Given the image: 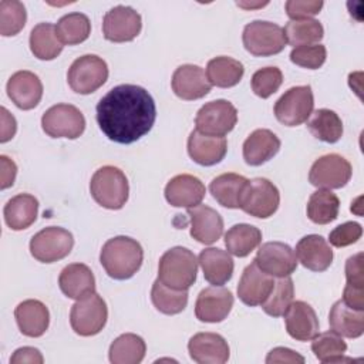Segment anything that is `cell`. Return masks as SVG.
I'll list each match as a JSON object with an SVG mask.
<instances>
[{
  "mask_svg": "<svg viewBox=\"0 0 364 364\" xmlns=\"http://www.w3.org/2000/svg\"><path fill=\"white\" fill-rule=\"evenodd\" d=\"M108 78L107 63L95 55L85 54L73 61L67 73L70 88L77 94H91L105 84Z\"/></svg>",
  "mask_w": 364,
  "mask_h": 364,
  "instance_id": "obj_6",
  "label": "cell"
},
{
  "mask_svg": "<svg viewBox=\"0 0 364 364\" xmlns=\"http://www.w3.org/2000/svg\"><path fill=\"white\" fill-rule=\"evenodd\" d=\"M6 91L16 107L27 111L36 108L41 101L43 84L37 74L23 70L9 78Z\"/></svg>",
  "mask_w": 364,
  "mask_h": 364,
  "instance_id": "obj_19",
  "label": "cell"
},
{
  "mask_svg": "<svg viewBox=\"0 0 364 364\" xmlns=\"http://www.w3.org/2000/svg\"><path fill=\"white\" fill-rule=\"evenodd\" d=\"M256 266L273 277L290 276L297 267L294 250L283 242L263 243L253 260Z\"/></svg>",
  "mask_w": 364,
  "mask_h": 364,
  "instance_id": "obj_15",
  "label": "cell"
},
{
  "mask_svg": "<svg viewBox=\"0 0 364 364\" xmlns=\"http://www.w3.org/2000/svg\"><path fill=\"white\" fill-rule=\"evenodd\" d=\"M38 213V200L30 193L13 196L4 206L3 215L7 226L13 230H23L31 226Z\"/></svg>",
  "mask_w": 364,
  "mask_h": 364,
  "instance_id": "obj_31",
  "label": "cell"
},
{
  "mask_svg": "<svg viewBox=\"0 0 364 364\" xmlns=\"http://www.w3.org/2000/svg\"><path fill=\"white\" fill-rule=\"evenodd\" d=\"M233 307V294L222 286H210L198 294L195 303V316L203 323L223 321Z\"/></svg>",
  "mask_w": 364,
  "mask_h": 364,
  "instance_id": "obj_16",
  "label": "cell"
},
{
  "mask_svg": "<svg viewBox=\"0 0 364 364\" xmlns=\"http://www.w3.org/2000/svg\"><path fill=\"white\" fill-rule=\"evenodd\" d=\"M297 260L309 270L324 272L333 262V250L320 235L303 236L296 245Z\"/></svg>",
  "mask_w": 364,
  "mask_h": 364,
  "instance_id": "obj_25",
  "label": "cell"
},
{
  "mask_svg": "<svg viewBox=\"0 0 364 364\" xmlns=\"http://www.w3.org/2000/svg\"><path fill=\"white\" fill-rule=\"evenodd\" d=\"M191 358L199 364H223L229 360L228 341L218 333H196L188 343Z\"/></svg>",
  "mask_w": 364,
  "mask_h": 364,
  "instance_id": "obj_20",
  "label": "cell"
},
{
  "mask_svg": "<svg viewBox=\"0 0 364 364\" xmlns=\"http://www.w3.org/2000/svg\"><path fill=\"white\" fill-rule=\"evenodd\" d=\"M206 193L203 182L189 173H181L169 179L165 186V199L175 208H195L200 205Z\"/></svg>",
  "mask_w": 364,
  "mask_h": 364,
  "instance_id": "obj_18",
  "label": "cell"
},
{
  "mask_svg": "<svg viewBox=\"0 0 364 364\" xmlns=\"http://www.w3.org/2000/svg\"><path fill=\"white\" fill-rule=\"evenodd\" d=\"M280 145V139L270 129H255L243 142V159L250 166H260L279 152Z\"/></svg>",
  "mask_w": 364,
  "mask_h": 364,
  "instance_id": "obj_26",
  "label": "cell"
},
{
  "mask_svg": "<svg viewBox=\"0 0 364 364\" xmlns=\"http://www.w3.org/2000/svg\"><path fill=\"white\" fill-rule=\"evenodd\" d=\"M294 299V284L290 276L279 277L267 299L260 304L263 311L272 317H280L286 313Z\"/></svg>",
  "mask_w": 364,
  "mask_h": 364,
  "instance_id": "obj_44",
  "label": "cell"
},
{
  "mask_svg": "<svg viewBox=\"0 0 364 364\" xmlns=\"http://www.w3.org/2000/svg\"><path fill=\"white\" fill-rule=\"evenodd\" d=\"M245 73L243 64L232 57L219 55L208 61L206 77L210 85L219 88H230L239 84Z\"/></svg>",
  "mask_w": 364,
  "mask_h": 364,
  "instance_id": "obj_35",
  "label": "cell"
},
{
  "mask_svg": "<svg viewBox=\"0 0 364 364\" xmlns=\"http://www.w3.org/2000/svg\"><path fill=\"white\" fill-rule=\"evenodd\" d=\"M1 135H0V142H7L10 141L16 131H17V122L16 118L4 108L1 107Z\"/></svg>",
  "mask_w": 364,
  "mask_h": 364,
  "instance_id": "obj_53",
  "label": "cell"
},
{
  "mask_svg": "<svg viewBox=\"0 0 364 364\" xmlns=\"http://www.w3.org/2000/svg\"><path fill=\"white\" fill-rule=\"evenodd\" d=\"M249 179L239 173H222L212 179L209 191L216 202L229 209H239L240 198Z\"/></svg>",
  "mask_w": 364,
  "mask_h": 364,
  "instance_id": "obj_33",
  "label": "cell"
},
{
  "mask_svg": "<svg viewBox=\"0 0 364 364\" xmlns=\"http://www.w3.org/2000/svg\"><path fill=\"white\" fill-rule=\"evenodd\" d=\"M0 168H1L0 188L7 189V188L13 186V183H14V179H16V175H17V165L9 156L1 155L0 156Z\"/></svg>",
  "mask_w": 364,
  "mask_h": 364,
  "instance_id": "obj_52",
  "label": "cell"
},
{
  "mask_svg": "<svg viewBox=\"0 0 364 364\" xmlns=\"http://www.w3.org/2000/svg\"><path fill=\"white\" fill-rule=\"evenodd\" d=\"M361 235H363V228L360 223L346 222L343 225H338L330 232L328 240H330V245H333L334 247H346L355 243L361 237Z\"/></svg>",
  "mask_w": 364,
  "mask_h": 364,
  "instance_id": "obj_48",
  "label": "cell"
},
{
  "mask_svg": "<svg viewBox=\"0 0 364 364\" xmlns=\"http://www.w3.org/2000/svg\"><path fill=\"white\" fill-rule=\"evenodd\" d=\"M327 57V50L323 44H310L294 47L290 53V61L299 67L317 70L320 68Z\"/></svg>",
  "mask_w": 364,
  "mask_h": 364,
  "instance_id": "obj_47",
  "label": "cell"
},
{
  "mask_svg": "<svg viewBox=\"0 0 364 364\" xmlns=\"http://www.w3.org/2000/svg\"><path fill=\"white\" fill-rule=\"evenodd\" d=\"M108 309L104 299L95 291L77 300L70 311V324L74 333L82 337L98 334L107 323Z\"/></svg>",
  "mask_w": 364,
  "mask_h": 364,
  "instance_id": "obj_7",
  "label": "cell"
},
{
  "mask_svg": "<svg viewBox=\"0 0 364 364\" xmlns=\"http://www.w3.org/2000/svg\"><path fill=\"white\" fill-rule=\"evenodd\" d=\"M142 28L141 14L129 6H115L102 18V34L112 43L132 41Z\"/></svg>",
  "mask_w": 364,
  "mask_h": 364,
  "instance_id": "obj_14",
  "label": "cell"
},
{
  "mask_svg": "<svg viewBox=\"0 0 364 364\" xmlns=\"http://www.w3.org/2000/svg\"><path fill=\"white\" fill-rule=\"evenodd\" d=\"M283 82V74L277 67H264L257 70L250 80L253 92L260 98H269Z\"/></svg>",
  "mask_w": 364,
  "mask_h": 364,
  "instance_id": "obj_46",
  "label": "cell"
},
{
  "mask_svg": "<svg viewBox=\"0 0 364 364\" xmlns=\"http://www.w3.org/2000/svg\"><path fill=\"white\" fill-rule=\"evenodd\" d=\"M191 219V236L203 245H212L223 233L222 216L208 205H198L188 209Z\"/></svg>",
  "mask_w": 364,
  "mask_h": 364,
  "instance_id": "obj_23",
  "label": "cell"
},
{
  "mask_svg": "<svg viewBox=\"0 0 364 364\" xmlns=\"http://www.w3.org/2000/svg\"><path fill=\"white\" fill-rule=\"evenodd\" d=\"M44 361L41 353L34 347H20L14 351V354L10 357L11 364H41Z\"/></svg>",
  "mask_w": 364,
  "mask_h": 364,
  "instance_id": "obj_51",
  "label": "cell"
},
{
  "mask_svg": "<svg viewBox=\"0 0 364 364\" xmlns=\"http://www.w3.org/2000/svg\"><path fill=\"white\" fill-rule=\"evenodd\" d=\"M151 300L158 311L168 316L178 314L188 304V290L171 289L156 279L151 289Z\"/></svg>",
  "mask_w": 364,
  "mask_h": 364,
  "instance_id": "obj_41",
  "label": "cell"
},
{
  "mask_svg": "<svg viewBox=\"0 0 364 364\" xmlns=\"http://www.w3.org/2000/svg\"><path fill=\"white\" fill-rule=\"evenodd\" d=\"M57 36L63 44L74 46L85 41L91 33L90 18L82 13H68L57 21Z\"/></svg>",
  "mask_w": 364,
  "mask_h": 364,
  "instance_id": "obj_42",
  "label": "cell"
},
{
  "mask_svg": "<svg viewBox=\"0 0 364 364\" xmlns=\"http://www.w3.org/2000/svg\"><path fill=\"white\" fill-rule=\"evenodd\" d=\"M307 128L314 138L334 144L343 135V121L337 112L328 108H320L311 112L310 119L307 121Z\"/></svg>",
  "mask_w": 364,
  "mask_h": 364,
  "instance_id": "obj_38",
  "label": "cell"
},
{
  "mask_svg": "<svg viewBox=\"0 0 364 364\" xmlns=\"http://www.w3.org/2000/svg\"><path fill=\"white\" fill-rule=\"evenodd\" d=\"M30 50L38 60L50 61L58 57L64 44L57 36V28L51 23H38L30 33Z\"/></svg>",
  "mask_w": 364,
  "mask_h": 364,
  "instance_id": "obj_34",
  "label": "cell"
},
{
  "mask_svg": "<svg viewBox=\"0 0 364 364\" xmlns=\"http://www.w3.org/2000/svg\"><path fill=\"white\" fill-rule=\"evenodd\" d=\"M341 300L354 310H364V266L361 252L350 256L346 262V286Z\"/></svg>",
  "mask_w": 364,
  "mask_h": 364,
  "instance_id": "obj_32",
  "label": "cell"
},
{
  "mask_svg": "<svg viewBox=\"0 0 364 364\" xmlns=\"http://www.w3.org/2000/svg\"><path fill=\"white\" fill-rule=\"evenodd\" d=\"M198 263L203 277L213 286H222L232 279L235 263L229 252L219 247H208L199 253Z\"/></svg>",
  "mask_w": 364,
  "mask_h": 364,
  "instance_id": "obj_28",
  "label": "cell"
},
{
  "mask_svg": "<svg viewBox=\"0 0 364 364\" xmlns=\"http://www.w3.org/2000/svg\"><path fill=\"white\" fill-rule=\"evenodd\" d=\"M95 111L100 129L108 139L118 144H132L141 139L156 119L152 95L135 84L111 88L98 101Z\"/></svg>",
  "mask_w": 364,
  "mask_h": 364,
  "instance_id": "obj_1",
  "label": "cell"
},
{
  "mask_svg": "<svg viewBox=\"0 0 364 364\" xmlns=\"http://www.w3.org/2000/svg\"><path fill=\"white\" fill-rule=\"evenodd\" d=\"M236 122L237 111L235 105L226 100L206 102L195 117L196 129L209 136H225L235 128Z\"/></svg>",
  "mask_w": 364,
  "mask_h": 364,
  "instance_id": "obj_12",
  "label": "cell"
},
{
  "mask_svg": "<svg viewBox=\"0 0 364 364\" xmlns=\"http://www.w3.org/2000/svg\"><path fill=\"white\" fill-rule=\"evenodd\" d=\"M58 286L67 297L80 300L95 291V277L87 264L71 263L61 270Z\"/></svg>",
  "mask_w": 364,
  "mask_h": 364,
  "instance_id": "obj_27",
  "label": "cell"
},
{
  "mask_svg": "<svg viewBox=\"0 0 364 364\" xmlns=\"http://www.w3.org/2000/svg\"><path fill=\"white\" fill-rule=\"evenodd\" d=\"M242 41L245 48L256 57L279 54L287 44L283 27L266 20H255L246 24Z\"/></svg>",
  "mask_w": 364,
  "mask_h": 364,
  "instance_id": "obj_5",
  "label": "cell"
},
{
  "mask_svg": "<svg viewBox=\"0 0 364 364\" xmlns=\"http://www.w3.org/2000/svg\"><path fill=\"white\" fill-rule=\"evenodd\" d=\"M283 316L286 331L297 341H309L318 333L317 314L314 309L303 300L291 301Z\"/></svg>",
  "mask_w": 364,
  "mask_h": 364,
  "instance_id": "obj_22",
  "label": "cell"
},
{
  "mask_svg": "<svg viewBox=\"0 0 364 364\" xmlns=\"http://www.w3.org/2000/svg\"><path fill=\"white\" fill-rule=\"evenodd\" d=\"M41 127L51 138L77 139L85 129V118L77 107L71 104H57L43 114Z\"/></svg>",
  "mask_w": 364,
  "mask_h": 364,
  "instance_id": "obj_11",
  "label": "cell"
},
{
  "mask_svg": "<svg viewBox=\"0 0 364 364\" xmlns=\"http://www.w3.org/2000/svg\"><path fill=\"white\" fill-rule=\"evenodd\" d=\"M14 317L18 330L27 337L43 336L50 324L48 309L44 303L34 299H28L18 303V306L14 310Z\"/></svg>",
  "mask_w": 364,
  "mask_h": 364,
  "instance_id": "obj_29",
  "label": "cell"
},
{
  "mask_svg": "<svg viewBox=\"0 0 364 364\" xmlns=\"http://www.w3.org/2000/svg\"><path fill=\"white\" fill-rule=\"evenodd\" d=\"M142 260V246L128 236L108 239L100 253V262L104 270L115 280H127L132 277L141 269Z\"/></svg>",
  "mask_w": 364,
  "mask_h": 364,
  "instance_id": "obj_2",
  "label": "cell"
},
{
  "mask_svg": "<svg viewBox=\"0 0 364 364\" xmlns=\"http://www.w3.org/2000/svg\"><path fill=\"white\" fill-rule=\"evenodd\" d=\"M286 41L293 46H310L318 43L324 36V28L320 21L314 18L290 20L283 28Z\"/></svg>",
  "mask_w": 364,
  "mask_h": 364,
  "instance_id": "obj_43",
  "label": "cell"
},
{
  "mask_svg": "<svg viewBox=\"0 0 364 364\" xmlns=\"http://www.w3.org/2000/svg\"><path fill=\"white\" fill-rule=\"evenodd\" d=\"M27 20L26 7L17 0L0 1V34L4 37L18 34Z\"/></svg>",
  "mask_w": 364,
  "mask_h": 364,
  "instance_id": "obj_45",
  "label": "cell"
},
{
  "mask_svg": "<svg viewBox=\"0 0 364 364\" xmlns=\"http://www.w3.org/2000/svg\"><path fill=\"white\" fill-rule=\"evenodd\" d=\"M323 4L321 0H289L284 7L291 20H304L318 14Z\"/></svg>",
  "mask_w": 364,
  "mask_h": 364,
  "instance_id": "obj_49",
  "label": "cell"
},
{
  "mask_svg": "<svg viewBox=\"0 0 364 364\" xmlns=\"http://www.w3.org/2000/svg\"><path fill=\"white\" fill-rule=\"evenodd\" d=\"M279 203L280 193L276 185L266 178H255L245 186L239 208L253 218L266 219L277 210Z\"/></svg>",
  "mask_w": 364,
  "mask_h": 364,
  "instance_id": "obj_8",
  "label": "cell"
},
{
  "mask_svg": "<svg viewBox=\"0 0 364 364\" xmlns=\"http://www.w3.org/2000/svg\"><path fill=\"white\" fill-rule=\"evenodd\" d=\"M228 152L225 136H209L193 129L188 136V154L191 159L202 166L219 164Z\"/></svg>",
  "mask_w": 364,
  "mask_h": 364,
  "instance_id": "obj_24",
  "label": "cell"
},
{
  "mask_svg": "<svg viewBox=\"0 0 364 364\" xmlns=\"http://www.w3.org/2000/svg\"><path fill=\"white\" fill-rule=\"evenodd\" d=\"M273 276L260 270L255 262L247 264L237 284V296L246 306H260L273 289Z\"/></svg>",
  "mask_w": 364,
  "mask_h": 364,
  "instance_id": "obj_21",
  "label": "cell"
},
{
  "mask_svg": "<svg viewBox=\"0 0 364 364\" xmlns=\"http://www.w3.org/2000/svg\"><path fill=\"white\" fill-rule=\"evenodd\" d=\"M262 242V232L259 228L249 223L233 225L225 233V246L228 252L237 257H246Z\"/></svg>",
  "mask_w": 364,
  "mask_h": 364,
  "instance_id": "obj_36",
  "label": "cell"
},
{
  "mask_svg": "<svg viewBox=\"0 0 364 364\" xmlns=\"http://www.w3.org/2000/svg\"><path fill=\"white\" fill-rule=\"evenodd\" d=\"M314 97L310 85L289 88L274 104L277 121L286 127H297L309 119L313 112Z\"/></svg>",
  "mask_w": 364,
  "mask_h": 364,
  "instance_id": "obj_10",
  "label": "cell"
},
{
  "mask_svg": "<svg viewBox=\"0 0 364 364\" xmlns=\"http://www.w3.org/2000/svg\"><path fill=\"white\" fill-rule=\"evenodd\" d=\"M171 84L175 95L185 101L203 98L212 88L203 68L195 64L179 65L172 74Z\"/></svg>",
  "mask_w": 364,
  "mask_h": 364,
  "instance_id": "obj_17",
  "label": "cell"
},
{
  "mask_svg": "<svg viewBox=\"0 0 364 364\" xmlns=\"http://www.w3.org/2000/svg\"><path fill=\"white\" fill-rule=\"evenodd\" d=\"M146 344L142 337L125 333L117 337L109 346V361L112 364H138L144 360Z\"/></svg>",
  "mask_w": 364,
  "mask_h": 364,
  "instance_id": "obj_37",
  "label": "cell"
},
{
  "mask_svg": "<svg viewBox=\"0 0 364 364\" xmlns=\"http://www.w3.org/2000/svg\"><path fill=\"white\" fill-rule=\"evenodd\" d=\"M90 192L94 200L102 208L118 210L128 200V179L119 168L105 165L94 172L90 182Z\"/></svg>",
  "mask_w": 364,
  "mask_h": 364,
  "instance_id": "obj_4",
  "label": "cell"
},
{
  "mask_svg": "<svg viewBox=\"0 0 364 364\" xmlns=\"http://www.w3.org/2000/svg\"><path fill=\"white\" fill-rule=\"evenodd\" d=\"M328 323L341 337L358 338L364 333V310H354L343 300H337L330 309Z\"/></svg>",
  "mask_w": 364,
  "mask_h": 364,
  "instance_id": "obj_30",
  "label": "cell"
},
{
  "mask_svg": "<svg viewBox=\"0 0 364 364\" xmlns=\"http://www.w3.org/2000/svg\"><path fill=\"white\" fill-rule=\"evenodd\" d=\"M239 7H243V9H253V7H263V6H266L267 3H259V4H247V3H240V1H237L236 3Z\"/></svg>",
  "mask_w": 364,
  "mask_h": 364,
  "instance_id": "obj_54",
  "label": "cell"
},
{
  "mask_svg": "<svg viewBox=\"0 0 364 364\" xmlns=\"http://www.w3.org/2000/svg\"><path fill=\"white\" fill-rule=\"evenodd\" d=\"M267 364H274V363H291V364H303L304 357L296 353L294 350H290L287 347H276L269 351L266 357Z\"/></svg>",
  "mask_w": 364,
  "mask_h": 364,
  "instance_id": "obj_50",
  "label": "cell"
},
{
  "mask_svg": "<svg viewBox=\"0 0 364 364\" xmlns=\"http://www.w3.org/2000/svg\"><path fill=\"white\" fill-rule=\"evenodd\" d=\"M74 246L71 232L58 226H48L37 232L30 240L31 256L41 263H54L70 255Z\"/></svg>",
  "mask_w": 364,
  "mask_h": 364,
  "instance_id": "obj_9",
  "label": "cell"
},
{
  "mask_svg": "<svg viewBox=\"0 0 364 364\" xmlns=\"http://www.w3.org/2000/svg\"><path fill=\"white\" fill-rule=\"evenodd\" d=\"M311 351L321 363H343L351 361V358H346L344 354L347 351V344L343 337L333 330L317 333L311 338Z\"/></svg>",
  "mask_w": 364,
  "mask_h": 364,
  "instance_id": "obj_40",
  "label": "cell"
},
{
  "mask_svg": "<svg viewBox=\"0 0 364 364\" xmlns=\"http://www.w3.org/2000/svg\"><path fill=\"white\" fill-rule=\"evenodd\" d=\"M307 216L313 223L327 225L337 219L340 199L330 189H318L311 193L307 202Z\"/></svg>",
  "mask_w": 364,
  "mask_h": 364,
  "instance_id": "obj_39",
  "label": "cell"
},
{
  "mask_svg": "<svg viewBox=\"0 0 364 364\" xmlns=\"http://www.w3.org/2000/svg\"><path fill=\"white\" fill-rule=\"evenodd\" d=\"M353 173L351 164L338 154H327L314 161L309 172V182L316 188L340 189L347 185Z\"/></svg>",
  "mask_w": 364,
  "mask_h": 364,
  "instance_id": "obj_13",
  "label": "cell"
},
{
  "mask_svg": "<svg viewBox=\"0 0 364 364\" xmlns=\"http://www.w3.org/2000/svg\"><path fill=\"white\" fill-rule=\"evenodd\" d=\"M198 259L192 250L175 246L166 250L158 264V279L175 290H188L196 282Z\"/></svg>",
  "mask_w": 364,
  "mask_h": 364,
  "instance_id": "obj_3",
  "label": "cell"
}]
</instances>
